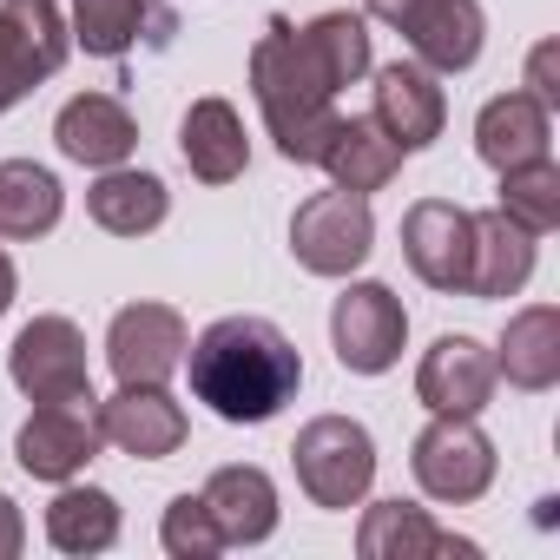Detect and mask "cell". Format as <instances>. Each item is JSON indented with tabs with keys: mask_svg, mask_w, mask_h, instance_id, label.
<instances>
[{
	"mask_svg": "<svg viewBox=\"0 0 560 560\" xmlns=\"http://www.w3.org/2000/svg\"><path fill=\"white\" fill-rule=\"evenodd\" d=\"M370 250H376V211H370L363 191L330 185V191H317V198L298 205V218H291V257L311 277H350V270H363Z\"/></svg>",
	"mask_w": 560,
	"mask_h": 560,
	"instance_id": "obj_5",
	"label": "cell"
},
{
	"mask_svg": "<svg viewBox=\"0 0 560 560\" xmlns=\"http://www.w3.org/2000/svg\"><path fill=\"white\" fill-rule=\"evenodd\" d=\"M73 47H86L93 60H126L139 40L145 47H172L178 14L165 0H73Z\"/></svg>",
	"mask_w": 560,
	"mask_h": 560,
	"instance_id": "obj_17",
	"label": "cell"
},
{
	"mask_svg": "<svg viewBox=\"0 0 560 560\" xmlns=\"http://www.w3.org/2000/svg\"><path fill=\"white\" fill-rule=\"evenodd\" d=\"M185 343L191 330L172 304H126L106 324V363L119 383H172L185 363Z\"/></svg>",
	"mask_w": 560,
	"mask_h": 560,
	"instance_id": "obj_14",
	"label": "cell"
},
{
	"mask_svg": "<svg viewBox=\"0 0 560 560\" xmlns=\"http://www.w3.org/2000/svg\"><path fill=\"white\" fill-rule=\"evenodd\" d=\"M60 211H67V191H60V178L47 165L0 159V237H14V244L47 237L60 224Z\"/></svg>",
	"mask_w": 560,
	"mask_h": 560,
	"instance_id": "obj_26",
	"label": "cell"
},
{
	"mask_svg": "<svg viewBox=\"0 0 560 560\" xmlns=\"http://www.w3.org/2000/svg\"><path fill=\"white\" fill-rule=\"evenodd\" d=\"M475 159L488 172L527 165V159H553V113L521 86V93H494L475 113Z\"/></svg>",
	"mask_w": 560,
	"mask_h": 560,
	"instance_id": "obj_19",
	"label": "cell"
},
{
	"mask_svg": "<svg viewBox=\"0 0 560 560\" xmlns=\"http://www.w3.org/2000/svg\"><path fill=\"white\" fill-rule=\"evenodd\" d=\"M317 165H324L343 191H363V198H370V191H383V185L402 172V145H396L370 113H363V119H357V113H350V119L337 113V126H330V139H324V152H317Z\"/></svg>",
	"mask_w": 560,
	"mask_h": 560,
	"instance_id": "obj_23",
	"label": "cell"
},
{
	"mask_svg": "<svg viewBox=\"0 0 560 560\" xmlns=\"http://www.w3.org/2000/svg\"><path fill=\"white\" fill-rule=\"evenodd\" d=\"M100 455V396H73V402H34V416L14 435V462L34 481H73L86 475V462Z\"/></svg>",
	"mask_w": 560,
	"mask_h": 560,
	"instance_id": "obj_10",
	"label": "cell"
},
{
	"mask_svg": "<svg viewBox=\"0 0 560 560\" xmlns=\"http://www.w3.org/2000/svg\"><path fill=\"white\" fill-rule=\"evenodd\" d=\"M494 383H501L494 376V350L481 337H462V330L435 337L422 350V363H416V402L429 416H481Z\"/></svg>",
	"mask_w": 560,
	"mask_h": 560,
	"instance_id": "obj_13",
	"label": "cell"
},
{
	"mask_svg": "<svg viewBox=\"0 0 560 560\" xmlns=\"http://www.w3.org/2000/svg\"><path fill=\"white\" fill-rule=\"evenodd\" d=\"M534 231L514 224L501 205L475 211V257H468V298H521L527 277H534Z\"/></svg>",
	"mask_w": 560,
	"mask_h": 560,
	"instance_id": "obj_21",
	"label": "cell"
},
{
	"mask_svg": "<svg viewBox=\"0 0 560 560\" xmlns=\"http://www.w3.org/2000/svg\"><path fill=\"white\" fill-rule=\"evenodd\" d=\"M409 468H416V488L442 508H468L494 488V442L481 435L475 416H435L416 448H409Z\"/></svg>",
	"mask_w": 560,
	"mask_h": 560,
	"instance_id": "obj_6",
	"label": "cell"
},
{
	"mask_svg": "<svg viewBox=\"0 0 560 560\" xmlns=\"http://www.w3.org/2000/svg\"><path fill=\"white\" fill-rule=\"evenodd\" d=\"M8 376L27 402H73L93 396V370H86V337L73 317H34L21 324L14 350H8Z\"/></svg>",
	"mask_w": 560,
	"mask_h": 560,
	"instance_id": "obj_9",
	"label": "cell"
},
{
	"mask_svg": "<svg viewBox=\"0 0 560 560\" xmlns=\"http://www.w3.org/2000/svg\"><path fill=\"white\" fill-rule=\"evenodd\" d=\"M250 93L264 113V132L277 139L291 165H317L330 126H337V73L324 67V54L311 47V34L284 14H270L257 47H250Z\"/></svg>",
	"mask_w": 560,
	"mask_h": 560,
	"instance_id": "obj_2",
	"label": "cell"
},
{
	"mask_svg": "<svg viewBox=\"0 0 560 560\" xmlns=\"http://www.w3.org/2000/svg\"><path fill=\"white\" fill-rule=\"evenodd\" d=\"M178 152H185V165H191L198 185H231V178H244V165H250V139H244L237 106L218 100V93L191 100L185 119H178Z\"/></svg>",
	"mask_w": 560,
	"mask_h": 560,
	"instance_id": "obj_20",
	"label": "cell"
},
{
	"mask_svg": "<svg viewBox=\"0 0 560 560\" xmlns=\"http://www.w3.org/2000/svg\"><path fill=\"white\" fill-rule=\"evenodd\" d=\"M73 54L60 0H0V113H14Z\"/></svg>",
	"mask_w": 560,
	"mask_h": 560,
	"instance_id": "obj_7",
	"label": "cell"
},
{
	"mask_svg": "<svg viewBox=\"0 0 560 560\" xmlns=\"http://www.w3.org/2000/svg\"><path fill=\"white\" fill-rule=\"evenodd\" d=\"M357 553L363 560H475L481 547L462 540V534H448V527H435L429 508H416V501L396 494V501H370L363 508Z\"/></svg>",
	"mask_w": 560,
	"mask_h": 560,
	"instance_id": "obj_16",
	"label": "cell"
},
{
	"mask_svg": "<svg viewBox=\"0 0 560 560\" xmlns=\"http://www.w3.org/2000/svg\"><path fill=\"white\" fill-rule=\"evenodd\" d=\"M330 343H337V363L350 376H383L402 363V343H409V311L389 284H350L337 304H330Z\"/></svg>",
	"mask_w": 560,
	"mask_h": 560,
	"instance_id": "obj_8",
	"label": "cell"
},
{
	"mask_svg": "<svg viewBox=\"0 0 560 560\" xmlns=\"http://www.w3.org/2000/svg\"><path fill=\"white\" fill-rule=\"evenodd\" d=\"M191 435L185 409L165 396V383H119V396L100 402V442H113L132 462H165Z\"/></svg>",
	"mask_w": 560,
	"mask_h": 560,
	"instance_id": "obj_15",
	"label": "cell"
},
{
	"mask_svg": "<svg viewBox=\"0 0 560 560\" xmlns=\"http://www.w3.org/2000/svg\"><path fill=\"white\" fill-rule=\"evenodd\" d=\"M14 291H21V277H14V257H8V250H0V317H8V311H14Z\"/></svg>",
	"mask_w": 560,
	"mask_h": 560,
	"instance_id": "obj_32",
	"label": "cell"
},
{
	"mask_svg": "<svg viewBox=\"0 0 560 560\" xmlns=\"http://www.w3.org/2000/svg\"><path fill=\"white\" fill-rule=\"evenodd\" d=\"M376 100H370V119L402 145V159L409 152H429L435 139H442V126H448V93H442V73H429L422 60H389V67H376V86H370Z\"/></svg>",
	"mask_w": 560,
	"mask_h": 560,
	"instance_id": "obj_12",
	"label": "cell"
},
{
	"mask_svg": "<svg viewBox=\"0 0 560 560\" xmlns=\"http://www.w3.org/2000/svg\"><path fill=\"white\" fill-rule=\"evenodd\" d=\"M54 145H60V159H73V165H86V172H113V165L132 159L139 119H132L126 100H113V93H80V100H67L60 119H54Z\"/></svg>",
	"mask_w": 560,
	"mask_h": 560,
	"instance_id": "obj_18",
	"label": "cell"
},
{
	"mask_svg": "<svg viewBox=\"0 0 560 560\" xmlns=\"http://www.w3.org/2000/svg\"><path fill=\"white\" fill-rule=\"evenodd\" d=\"M402 257L442 298H468V257H475V211L455 198H416L402 211Z\"/></svg>",
	"mask_w": 560,
	"mask_h": 560,
	"instance_id": "obj_11",
	"label": "cell"
},
{
	"mask_svg": "<svg viewBox=\"0 0 560 560\" xmlns=\"http://www.w3.org/2000/svg\"><path fill=\"white\" fill-rule=\"evenodd\" d=\"M86 218H93L100 231H113V237H145V231H159V224L172 218V191H165L159 172L113 165V172L93 178V191H86Z\"/></svg>",
	"mask_w": 560,
	"mask_h": 560,
	"instance_id": "obj_24",
	"label": "cell"
},
{
	"mask_svg": "<svg viewBox=\"0 0 560 560\" xmlns=\"http://www.w3.org/2000/svg\"><path fill=\"white\" fill-rule=\"evenodd\" d=\"M494 376H508L527 396L560 383V311L553 304H527L508 317V330L494 343Z\"/></svg>",
	"mask_w": 560,
	"mask_h": 560,
	"instance_id": "obj_25",
	"label": "cell"
},
{
	"mask_svg": "<svg viewBox=\"0 0 560 560\" xmlns=\"http://www.w3.org/2000/svg\"><path fill=\"white\" fill-rule=\"evenodd\" d=\"M501 211L514 224H527L534 237H547L560 224V165L553 159H527L501 172Z\"/></svg>",
	"mask_w": 560,
	"mask_h": 560,
	"instance_id": "obj_28",
	"label": "cell"
},
{
	"mask_svg": "<svg viewBox=\"0 0 560 560\" xmlns=\"http://www.w3.org/2000/svg\"><path fill=\"white\" fill-rule=\"evenodd\" d=\"M159 540L172 560H218L224 553V534L205 508V494H172L165 501V521H159Z\"/></svg>",
	"mask_w": 560,
	"mask_h": 560,
	"instance_id": "obj_29",
	"label": "cell"
},
{
	"mask_svg": "<svg viewBox=\"0 0 560 560\" xmlns=\"http://www.w3.org/2000/svg\"><path fill=\"white\" fill-rule=\"evenodd\" d=\"M224 547H257L277 534V481L250 462H231V468H211V481L198 488Z\"/></svg>",
	"mask_w": 560,
	"mask_h": 560,
	"instance_id": "obj_22",
	"label": "cell"
},
{
	"mask_svg": "<svg viewBox=\"0 0 560 560\" xmlns=\"http://www.w3.org/2000/svg\"><path fill=\"white\" fill-rule=\"evenodd\" d=\"M178 370L191 376V396L218 422H237V429H257L270 416H284L298 402V389H304V357L270 317H218V324H205L185 343Z\"/></svg>",
	"mask_w": 560,
	"mask_h": 560,
	"instance_id": "obj_1",
	"label": "cell"
},
{
	"mask_svg": "<svg viewBox=\"0 0 560 560\" xmlns=\"http://www.w3.org/2000/svg\"><path fill=\"white\" fill-rule=\"evenodd\" d=\"M291 468H298V488L311 494V508H330V514L363 508L370 481H376V435L357 416H317L298 429Z\"/></svg>",
	"mask_w": 560,
	"mask_h": 560,
	"instance_id": "obj_3",
	"label": "cell"
},
{
	"mask_svg": "<svg viewBox=\"0 0 560 560\" xmlns=\"http://www.w3.org/2000/svg\"><path fill=\"white\" fill-rule=\"evenodd\" d=\"M21 547H27V521H21L14 494H0V560H14Z\"/></svg>",
	"mask_w": 560,
	"mask_h": 560,
	"instance_id": "obj_31",
	"label": "cell"
},
{
	"mask_svg": "<svg viewBox=\"0 0 560 560\" xmlns=\"http://www.w3.org/2000/svg\"><path fill=\"white\" fill-rule=\"evenodd\" d=\"M47 540L60 553H106L119 540V501L106 488H73L60 481V494L47 501Z\"/></svg>",
	"mask_w": 560,
	"mask_h": 560,
	"instance_id": "obj_27",
	"label": "cell"
},
{
	"mask_svg": "<svg viewBox=\"0 0 560 560\" xmlns=\"http://www.w3.org/2000/svg\"><path fill=\"white\" fill-rule=\"evenodd\" d=\"M363 21L396 27L409 60H422L429 73H468L488 47L481 0H363Z\"/></svg>",
	"mask_w": 560,
	"mask_h": 560,
	"instance_id": "obj_4",
	"label": "cell"
},
{
	"mask_svg": "<svg viewBox=\"0 0 560 560\" xmlns=\"http://www.w3.org/2000/svg\"><path fill=\"white\" fill-rule=\"evenodd\" d=\"M553 67H560V47H553V40H540V47L527 54V93H534L547 113L560 106V80H553Z\"/></svg>",
	"mask_w": 560,
	"mask_h": 560,
	"instance_id": "obj_30",
	"label": "cell"
}]
</instances>
